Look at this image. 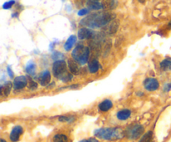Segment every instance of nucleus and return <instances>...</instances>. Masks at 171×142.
Returning a JSON list of instances; mask_svg holds the SVG:
<instances>
[{
	"label": "nucleus",
	"instance_id": "f257e3e1",
	"mask_svg": "<svg viewBox=\"0 0 171 142\" xmlns=\"http://www.w3.org/2000/svg\"><path fill=\"white\" fill-rule=\"evenodd\" d=\"M113 18V15L109 13H98L91 14L81 21L82 25L90 28H99L106 25Z\"/></svg>",
	"mask_w": 171,
	"mask_h": 142
},
{
	"label": "nucleus",
	"instance_id": "f03ea898",
	"mask_svg": "<svg viewBox=\"0 0 171 142\" xmlns=\"http://www.w3.org/2000/svg\"><path fill=\"white\" fill-rule=\"evenodd\" d=\"M94 135L99 138L108 140L120 139L124 136L123 130L119 128H101L96 130Z\"/></svg>",
	"mask_w": 171,
	"mask_h": 142
},
{
	"label": "nucleus",
	"instance_id": "7ed1b4c3",
	"mask_svg": "<svg viewBox=\"0 0 171 142\" xmlns=\"http://www.w3.org/2000/svg\"><path fill=\"white\" fill-rule=\"evenodd\" d=\"M53 74L56 78H59L64 82H68L72 79V75L67 72L66 62L64 60H57L54 63Z\"/></svg>",
	"mask_w": 171,
	"mask_h": 142
},
{
	"label": "nucleus",
	"instance_id": "20e7f679",
	"mask_svg": "<svg viewBox=\"0 0 171 142\" xmlns=\"http://www.w3.org/2000/svg\"><path fill=\"white\" fill-rule=\"evenodd\" d=\"M89 56V49L84 45H78L72 52V57L74 60L81 65L85 64Z\"/></svg>",
	"mask_w": 171,
	"mask_h": 142
},
{
	"label": "nucleus",
	"instance_id": "39448f33",
	"mask_svg": "<svg viewBox=\"0 0 171 142\" xmlns=\"http://www.w3.org/2000/svg\"><path fill=\"white\" fill-rule=\"evenodd\" d=\"M144 131H145L144 127L141 125L136 124V125H133L126 130V135L130 139L135 140L141 136Z\"/></svg>",
	"mask_w": 171,
	"mask_h": 142
},
{
	"label": "nucleus",
	"instance_id": "423d86ee",
	"mask_svg": "<svg viewBox=\"0 0 171 142\" xmlns=\"http://www.w3.org/2000/svg\"><path fill=\"white\" fill-rule=\"evenodd\" d=\"M27 84H29L28 79H27V77L23 76V75L16 77L13 80V87L15 90H22L24 87L27 86Z\"/></svg>",
	"mask_w": 171,
	"mask_h": 142
},
{
	"label": "nucleus",
	"instance_id": "0eeeda50",
	"mask_svg": "<svg viewBox=\"0 0 171 142\" xmlns=\"http://www.w3.org/2000/svg\"><path fill=\"white\" fill-rule=\"evenodd\" d=\"M144 84H145V88L148 91H154L159 86L157 79H154V78H149V79H145Z\"/></svg>",
	"mask_w": 171,
	"mask_h": 142
},
{
	"label": "nucleus",
	"instance_id": "6e6552de",
	"mask_svg": "<svg viewBox=\"0 0 171 142\" xmlns=\"http://www.w3.org/2000/svg\"><path fill=\"white\" fill-rule=\"evenodd\" d=\"M50 80H51V74H50V71L44 70L39 74V81L42 86H46L50 84Z\"/></svg>",
	"mask_w": 171,
	"mask_h": 142
},
{
	"label": "nucleus",
	"instance_id": "1a4fd4ad",
	"mask_svg": "<svg viewBox=\"0 0 171 142\" xmlns=\"http://www.w3.org/2000/svg\"><path fill=\"white\" fill-rule=\"evenodd\" d=\"M23 133V128L20 125H16L13 128L10 134V140L13 142H17Z\"/></svg>",
	"mask_w": 171,
	"mask_h": 142
},
{
	"label": "nucleus",
	"instance_id": "9d476101",
	"mask_svg": "<svg viewBox=\"0 0 171 142\" xmlns=\"http://www.w3.org/2000/svg\"><path fill=\"white\" fill-rule=\"evenodd\" d=\"M68 66L70 72L74 74H79L80 73V66L79 64L77 63L74 59H69L68 60Z\"/></svg>",
	"mask_w": 171,
	"mask_h": 142
},
{
	"label": "nucleus",
	"instance_id": "9b49d317",
	"mask_svg": "<svg viewBox=\"0 0 171 142\" xmlns=\"http://www.w3.org/2000/svg\"><path fill=\"white\" fill-rule=\"evenodd\" d=\"M93 35V31L87 28H83L80 29L78 32V37L79 40H86L89 39Z\"/></svg>",
	"mask_w": 171,
	"mask_h": 142
},
{
	"label": "nucleus",
	"instance_id": "f8f14e48",
	"mask_svg": "<svg viewBox=\"0 0 171 142\" xmlns=\"http://www.w3.org/2000/svg\"><path fill=\"white\" fill-rule=\"evenodd\" d=\"M86 5L88 7V9H90V10H99V9H101L103 8V4L101 3H99V1H87L86 2Z\"/></svg>",
	"mask_w": 171,
	"mask_h": 142
},
{
	"label": "nucleus",
	"instance_id": "ddd939ff",
	"mask_svg": "<svg viewBox=\"0 0 171 142\" xmlns=\"http://www.w3.org/2000/svg\"><path fill=\"white\" fill-rule=\"evenodd\" d=\"M112 106H113V103L109 100H105L99 104V109L102 112H106L112 108Z\"/></svg>",
	"mask_w": 171,
	"mask_h": 142
},
{
	"label": "nucleus",
	"instance_id": "4468645a",
	"mask_svg": "<svg viewBox=\"0 0 171 142\" xmlns=\"http://www.w3.org/2000/svg\"><path fill=\"white\" fill-rule=\"evenodd\" d=\"M12 86H13V84L9 81L6 82L4 84H2L1 85V95L5 96V97L8 96L9 95V93H10Z\"/></svg>",
	"mask_w": 171,
	"mask_h": 142
},
{
	"label": "nucleus",
	"instance_id": "2eb2a0df",
	"mask_svg": "<svg viewBox=\"0 0 171 142\" xmlns=\"http://www.w3.org/2000/svg\"><path fill=\"white\" fill-rule=\"evenodd\" d=\"M99 67H100V65H99V61L97 59H93L88 63V69H89V72L91 74H94L96 72H98Z\"/></svg>",
	"mask_w": 171,
	"mask_h": 142
},
{
	"label": "nucleus",
	"instance_id": "dca6fc26",
	"mask_svg": "<svg viewBox=\"0 0 171 142\" xmlns=\"http://www.w3.org/2000/svg\"><path fill=\"white\" fill-rule=\"evenodd\" d=\"M130 115H131V111L130 110H122L117 113V118L120 121H125L130 118Z\"/></svg>",
	"mask_w": 171,
	"mask_h": 142
},
{
	"label": "nucleus",
	"instance_id": "f3484780",
	"mask_svg": "<svg viewBox=\"0 0 171 142\" xmlns=\"http://www.w3.org/2000/svg\"><path fill=\"white\" fill-rule=\"evenodd\" d=\"M25 69H26V72L30 75H34L35 74V70H36V65H35V63L34 61H29L28 63L26 64V67H25Z\"/></svg>",
	"mask_w": 171,
	"mask_h": 142
},
{
	"label": "nucleus",
	"instance_id": "a211bd4d",
	"mask_svg": "<svg viewBox=\"0 0 171 142\" xmlns=\"http://www.w3.org/2000/svg\"><path fill=\"white\" fill-rule=\"evenodd\" d=\"M76 42V37L74 36V35H71L69 39H68V40L65 42L64 44V50H66V51H69L71 49H72V47L74 46V45L75 44Z\"/></svg>",
	"mask_w": 171,
	"mask_h": 142
},
{
	"label": "nucleus",
	"instance_id": "6ab92c4d",
	"mask_svg": "<svg viewBox=\"0 0 171 142\" xmlns=\"http://www.w3.org/2000/svg\"><path fill=\"white\" fill-rule=\"evenodd\" d=\"M160 68L164 71L171 70V59H165L160 63Z\"/></svg>",
	"mask_w": 171,
	"mask_h": 142
},
{
	"label": "nucleus",
	"instance_id": "aec40b11",
	"mask_svg": "<svg viewBox=\"0 0 171 142\" xmlns=\"http://www.w3.org/2000/svg\"><path fill=\"white\" fill-rule=\"evenodd\" d=\"M140 142H154L153 133H152V131H149L145 135H144L142 138L140 139Z\"/></svg>",
	"mask_w": 171,
	"mask_h": 142
},
{
	"label": "nucleus",
	"instance_id": "412c9836",
	"mask_svg": "<svg viewBox=\"0 0 171 142\" xmlns=\"http://www.w3.org/2000/svg\"><path fill=\"white\" fill-rule=\"evenodd\" d=\"M53 142H68V137L65 135H55L53 138Z\"/></svg>",
	"mask_w": 171,
	"mask_h": 142
},
{
	"label": "nucleus",
	"instance_id": "4be33fe9",
	"mask_svg": "<svg viewBox=\"0 0 171 142\" xmlns=\"http://www.w3.org/2000/svg\"><path fill=\"white\" fill-rule=\"evenodd\" d=\"M105 3H106L107 4H103V8L114 9L117 5V4H114V3H117L116 1H108V2H105Z\"/></svg>",
	"mask_w": 171,
	"mask_h": 142
},
{
	"label": "nucleus",
	"instance_id": "5701e85b",
	"mask_svg": "<svg viewBox=\"0 0 171 142\" xmlns=\"http://www.w3.org/2000/svg\"><path fill=\"white\" fill-rule=\"evenodd\" d=\"M59 121H63V122H71V121H74V117H67V116H60Z\"/></svg>",
	"mask_w": 171,
	"mask_h": 142
},
{
	"label": "nucleus",
	"instance_id": "b1692460",
	"mask_svg": "<svg viewBox=\"0 0 171 142\" xmlns=\"http://www.w3.org/2000/svg\"><path fill=\"white\" fill-rule=\"evenodd\" d=\"M29 87L30 88V90H36V89H37V87H38V84H37L36 82H34V80L30 79V80H29Z\"/></svg>",
	"mask_w": 171,
	"mask_h": 142
},
{
	"label": "nucleus",
	"instance_id": "393cba45",
	"mask_svg": "<svg viewBox=\"0 0 171 142\" xmlns=\"http://www.w3.org/2000/svg\"><path fill=\"white\" fill-rule=\"evenodd\" d=\"M15 3V1H8V2H7V3H5L3 5V8H4V9H8V8H10L12 6H13V4H14Z\"/></svg>",
	"mask_w": 171,
	"mask_h": 142
},
{
	"label": "nucleus",
	"instance_id": "a878e982",
	"mask_svg": "<svg viewBox=\"0 0 171 142\" xmlns=\"http://www.w3.org/2000/svg\"><path fill=\"white\" fill-rule=\"evenodd\" d=\"M87 13H88V8H83V9H80V10L78 11V15L83 16V15H86Z\"/></svg>",
	"mask_w": 171,
	"mask_h": 142
},
{
	"label": "nucleus",
	"instance_id": "bb28decb",
	"mask_svg": "<svg viewBox=\"0 0 171 142\" xmlns=\"http://www.w3.org/2000/svg\"><path fill=\"white\" fill-rule=\"evenodd\" d=\"M79 142H99V141H98L96 139H94V138H89V139L88 140H80Z\"/></svg>",
	"mask_w": 171,
	"mask_h": 142
},
{
	"label": "nucleus",
	"instance_id": "cd10ccee",
	"mask_svg": "<svg viewBox=\"0 0 171 142\" xmlns=\"http://www.w3.org/2000/svg\"><path fill=\"white\" fill-rule=\"evenodd\" d=\"M7 70H8V74H9V76L11 77V78H13V73L12 72V70H11V69L9 66H8V68H7Z\"/></svg>",
	"mask_w": 171,
	"mask_h": 142
},
{
	"label": "nucleus",
	"instance_id": "c85d7f7f",
	"mask_svg": "<svg viewBox=\"0 0 171 142\" xmlns=\"http://www.w3.org/2000/svg\"><path fill=\"white\" fill-rule=\"evenodd\" d=\"M59 56H62V57H64V55H63L62 54H60V53H56V54H53V59H58L59 58Z\"/></svg>",
	"mask_w": 171,
	"mask_h": 142
},
{
	"label": "nucleus",
	"instance_id": "c756f323",
	"mask_svg": "<svg viewBox=\"0 0 171 142\" xmlns=\"http://www.w3.org/2000/svg\"><path fill=\"white\" fill-rule=\"evenodd\" d=\"M171 88V85H169V84H165V86H164V91H169V90H170Z\"/></svg>",
	"mask_w": 171,
	"mask_h": 142
},
{
	"label": "nucleus",
	"instance_id": "7c9ffc66",
	"mask_svg": "<svg viewBox=\"0 0 171 142\" xmlns=\"http://www.w3.org/2000/svg\"><path fill=\"white\" fill-rule=\"evenodd\" d=\"M1 142H7V141H5L3 139H1Z\"/></svg>",
	"mask_w": 171,
	"mask_h": 142
},
{
	"label": "nucleus",
	"instance_id": "2f4dec72",
	"mask_svg": "<svg viewBox=\"0 0 171 142\" xmlns=\"http://www.w3.org/2000/svg\"><path fill=\"white\" fill-rule=\"evenodd\" d=\"M169 26L171 28V22H169Z\"/></svg>",
	"mask_w": 171,
	"mask_h": 142
}]
</instances>
